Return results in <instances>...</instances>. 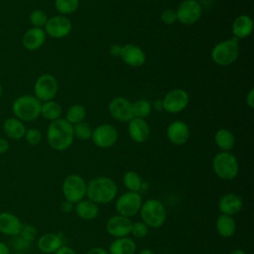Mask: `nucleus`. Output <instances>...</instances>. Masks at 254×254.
<instances>
[{
  "label": "nucleus",
  "instance_id": "obj_1",
  "mask_svg": "<svg viewBox=\"0 0 254 254\" xmlns=\"http://www.w3.org/2000/svg\"><path fill=\"white\" fill-rule=\"evenodd\" d=\"M73 138L72 125L65 119H57L48 126L47 141L50 147L56 151H64L69 148Z\"/></svg>",
  "mask_w": 254,
  "mask_h": 254
},
{
  "label": "nucleus",
  "instance_id": "obj_2",
  "mask_svg": "<svg viewBox=\"0 0 254 254\" xmlns=\"http://www.w3.org/2000/svg\"><path fill=\"white\" fill-rule=\"evenodd\" d=\"M118 188L116 183L108 177H97L86 185L87 199L96 204H107L116 198Z\"/></svg>",
  "mask_w": 254,
  "mask_h": 254
},
{
  "label": "nucleus",
  "instance_id": "obj_3",
  "mask_svg": "<svg viewBox=\"0 0 254 254\" xmlns=\"http://www.w3.org/2000/svg\"><path fill=\"white\" fill-rule=\"evenodd\" d=\"M142 221L149 228L161 227L167 219L166 206L158 199L151 198L144 201L139 211Z\"/></svg>",
  "mask_w": 254,
  "mask_h": 254
},
{
  "label": "nucleus",
  "instance_id": "obj_4",
  "mask_svg": "<svg viewBox=\"0 0 254 254\" xmlns=\"http://www.w3.org/2000/svg\"><path fill=\"white\" fill-rule=\"evenodd\" d=\"M42 102L35 95H21L15 99L12 110L16 118L23 122L33 121L41 114Z\"/></svg>",
  "mask_w": 254,
  "mask_h": 254
},
{
  "label": "nucleus",
  "instance_id": "obj_5",
  "mask_svg": "<svg viewBox=\"0 0 254 254\" xmlns=\"http://www.w3.org/2000/svg\"><path fill=\"white\" fill-rule=\"evenodd\" d=\"M212 170L223 181L234 180L239 173L238 161L231 152L221 151L213 157Z\"/></svg>",
  "mask_w": 254,
  "mask_h": 254
},
{
  "label": "nucleus",
  "instance_id": "obj_6",
  "mask_svg": "<svg viewBox=\"0 0 254 254\" xmlns=\"http://www.w3.org/2000/svg\"><path fill=\"white\" fill-rule=\"evenodd\" d=\"M239 56L238 40L234 37L217 43L211 51L212 61L221 66L233 64Z\"/></svg>",
  "mask_w": 254,
  "mask_h": 254
},
{
  "label": "nucleus",
  "instance_id": "obj_7",
  "mask_svg": "<svg viewBox=\"0 0 254 254\" xmlns=\"http://www.w3.org/2000/svg\"><path fill=\"white\" fill-rule=\"evenodd\" d=\"M86 183L79 175L72 174L67 176L63 183L62 190L64 198L76 203L82 200L86 195Z\"/></svg>",
  "mask_w": 254,
  "mask_h": 254
},
{
  "label": "nucleus",
  "instance_id": "obj_8",
  "mask_svg": "<svg viewBox=\"0 0 254 254\" xmlns=\"http://www.w3.org/2000/svg\"><path fill=\"white\" fill-rule=\"evenodd\" d=\"M142 203L143 200L139 192L126 191L117 197L115 209L118 214L130 218L139 213Z\"/></svg>",
  "mask_w": 254,
  "mask_h": 254
},
{
  "label": "nucleus",
  "instance_id": "obj_9",
  "mask_svg": "<svg viewBox=\"0 0 254 254\" xmlns=\"http://www.w3.org/2000/svg\"><path fill=\"white\" fill-rule=\"evenodd\" d=\"M58 88L59 84L56 77L50 73H44L40 75L35 82V97H37L41 102L53 100L57 95Z\"/></svg>",
  "mask_w": 254,
  "mask_h": 254
},
{
  "label": "nucleus",
  "instance_id": "obj_10",
  "mask_svg": "<svg viewBox=\"0 0 254 254\" xmlns=\"http://www.w3.org/2000/svg\"><path fill=\"white\" fill-rule=\"evenodd\" d=\"M202 13L200 4L193 0H184L176 10L177 21L184 25H192L196 23Z\"/></svg>",
  "mask_w": 254,
  "mask_h": 254
},
{
  "label": "nucleus",
  "instance_id": "obj_11",
  "mask_svg": "<svg viewBox=\"0 0 254 254\" xmlns=\"http://www.w3.org/2000/svg\"><path fill=\"white\" fill-rule=\"evenodd\" d=\"M189 94L182 88L170 90L162 99L163 109L169 113H179L189 104Z\"/></svg>",
  "mask_w": 254,
  "mask_h": 254
},
{
  "label": "nucleus",
  "instance_id": "obj_12",
  "mask_svg": "<svg viewBox=\"0 0 254 254\" xmlns=\"http://www.w3.org/2000/svg\"><path fill=\"white\" fill-rule=\"evenodd\" d=\"M90 139L96 147L107 149L116 143L118 132L111 124H101L92 130Z\"/></svg>",
  "mask_w": 254,
  "mask_h": 254
},
{
  "label": "nucleus",
  "instance_id": "obj_13",
  "mask_svg": "<svg viewBox=\"0 0 254 254\" xmlns=\"http://www.w3.org/2000/svg\"><path fill=\"white\" fill-rule=\"evenodd\" d=\"M44 28L46 35L54 39H62L71 32L72 24L67 17L57 15L48 19Z\"/></svg>",
  "mask_w": 254,
  "mask_h": 254
},
{
  "label": "nucleus",
  "instance_id": "obj_14",
  "mask_svg": "<svg viewBox=\"0 0 254 254\" xmlns=\"http://www.w3.org/2000/svg\"><path fill=\"white\" fill-rule=\"evenodd\" d=\"M108 111L114 119L121 122H129L134 118L132 102L122 96L114 97L109 102Z\"/></svg>",
  "mask_w": 254,
  "mask_h": 254
},
{
  "label": "nucleus",
  "instance_id": "obj_15",
  "mask_svg": "<svg viewBox=\"0 0 254 254\" xmlns=\"http://www.w3.org/2000/svg\"><path fill=\"white\" fill-rule=\"evenodd\" d=\"M133 221L126 216L116 214L108 218L106 221V231L109 235L115 238L126 237L131 233Z\"/></svg>",
  "mask_w": 254,
  "mask_h": 254
},
{
  "label": "nucleus",
  "instance_id": "obj_16",
  "mask_svg": "<svg viewBox=\"0 0 254 254\" xmlns=\"http://www.w3.org/2000/svg\"><path fill=\"white\" fill-rule=\"evenodd\" d=\"M167 137L169 141L174 145H184L190 138L189 126L180 120L173 121L167 128Z\"/></svg>",
  "mask_w": 254,
  "mask_h": 254
},
{
  "label": "nucleus",
  "instance_id": "obj_17",
  "mask_svg": "<svg viewBox=\"0 0 254 254\" xmlns=\"http://www.w3.org/2000/svg\"><path fill=\"white\" fill-rule=\"evenodd\" d=\"M120 57L126 64L133 67H139L143 65L146 61V55L144 51L140 47L133 44L122 46Z\"/></svg>",
  "mask_w": 254,
  "mask_h": 254
},
{
  "label": "nucleus",
  "instance_id": "obj_18",
  "mask_svg": "<svg viewBox=\"0 0 254 254\" xmlns=\"http://www.w3.org/2000/svg\"><path fill=\"white\" fill-rule=\"evenodd\" d=\"M242 198L234 192L225 193L221 195L218 200V209L221 214L232 216L238 213L242 209Z\"/></svg>",
  "mask_w": 254,
  "mask_h": 254
},
{
  "label": "nucleus",
  "instance_id": "obj_19",
  "mask_svg": "<svg viewBox=\"0 0 254 254\" xmlns=\"http://www.w3.org/2000/svg\"><path fill=\"white\" fill-rule=\"evenodd\" d=\"M128 133L134 142L144 143L150 136V127L145 119L134 117L128 123Z\"/></svg>",
  "mask_w": 254,
  "mask_h": 254
},
{
  "label": "nucleus",
  "instance_id": "obj_20",
  "mask_svg": "<svg viewBox=\"0 0 254 254\" xmlns=\"http://www.w3.org/2000/svg\"><path fill=\"white\" fill-rule=\"evenodd\" d=\"M23 223L13 213L8 211L0 212V233L7 236L19 235Z\"/></svg>",
  "mask_w": 254,
  "mask_h": 254
},
{
  "label": "nucleus",
  "instance_id": "obj_21",
  "mask_svg": "<svg viewBox=\"0 0 254 254\" xmlns=\"http://www.w3.org/2000/svg\"><path fill=\"white\" fill-rule=\"evenodd\" d=\"M46 41V33L42 28H30L23 36L22 43L26 50L36 51L40 49Z\"/></svg>",
  "mask_w": 254,
  "mask_h": 254
},
{
  "label": "nucleus",
  "instance_id": "obj_22",
  "mask_svg": "<svg viewBox=\"0 0 254 254\" xmlns=\"http://www.w3.org/2000/svg\"><path fill=\"white\" fill-rule=\"evenodd\" d=\"M37 246L44 254H54L63 246V237L57 233H45L38 238Z\"/></svg>",
  "mask_w": 254,
  "mask_h": 254
},
{
  "label": "nucleus",
  "instance_id": "obj_23",
  "mask_svg": "<svg viewBox=\"0 0 254 254\" xmlns=\"http://www.w3.org/2000/svg\"><path fill=\"white\" fill-rule=\"evenodd\" d=\"M253 30V20L248 15H240L236 17L232 23V34L237 40L250 36Z\"/></svg>",
  "mask_w": 254,
  "mask_h": 254
},
{
  "label": "nucleus",
  "instance_id": "obj_24",
  "mask_svg": "<svg viewBox=\"0 0 254 254\" xmlns=\"http://www.w3.org/2000/svg\"><path fill=\"white\" fill-rule=\"evenodd\" d=\"M137 249L136 242L126 237L121 238H115L108 247V253L109 254H135Z\"/></svg>",
  "mask_w": 254,
  "mask_h": 254
},
{
  "label": "nucleus",
  "instance_id": "obj_25",
  "mask_svg": "<svg viewBox=\"0 0 254 254\" xmlns=\"http://www.w3.org/2000/svg\"><path fill=\"white\" fill-rule=\"evenodd\" d=\"M3 130L7 137L13 140H19L25 136L26 126L23 121L16 117L7 118L3 123Z\"/></svg>",
  "mask_w": 254,
  "mask_h": 254
},
{
  "label": "nucleus",
  "instance_id": "obj_26",
  "mask_svg": "<svg viewBox=\"0 0 254 254\" xmlns=\"http://www.w3.org/2000/svg\"><path fill=\"white\" fill-rule=\"evenodd\" d=\"M74 211L76 215L83 220H92L99 214L98 205L89 199H82L76 202Z\"/></svg>",
  "mask_w": 254,
  "mask_h": 254
},
{
  "label": "nucleus",
  "instance_id": "obj_27",
  "mask_svg": "<svg viewBox=\"0 0 254 254\" xmlns=\"http://www.w3.org/2000/svg\"><path fill=\"white\" fill-rule=\"evenodd\" d=\"M215 229L219 236L229 238L236 231V222L232 216L220 213L215 220Z\"/></svg>",
  "mask_w": 254,
  "mask_h": 254
},
{
  "label": "nucleus",
  "instance_id": "obj_28",
  "mask_svg": "<svg viewBox=\"0 0 254 254\" xmlns=\"http://www.w3.org/2000/svg\"><path fill=\"white\" fill-rule=\"evenodd\" d=\"M214 142L222 152H230L234 147L235 137L230 130L221 128L216 131L214 135Z\"/></svg>",
  "mask_w": 254,
  "mask_h": 254
},
{
  "label": "nucleus",
  "instance_id": "obj_29",
  "mask_svg": "<svg viewBox=\"0 0 254 254\" xmlns=\"http://www.w3.org/2000/svg\"><path fill=\"white\" fill-rule=\"evenodd\" d=\"M63 113V108L61 104L55 100H49L42 103L41 114L45 119L50 121H55L61 118Z\"/></svg>",
  "mask_w": 254,
  "mask_h": 254
},
{
  "label": "nucleus",
  "instance_id": "obj_30",
  "mask_svg": "<svg viewBox=\"0 0 254 254\" xmlns=\"http://www.w3.org/2000/svg\"><path fill=\"white\" fill-rule=\"evenodd\" d=\"M123 185L128 190V191L139 192L141 185L143 183L141 177L134 171H128L123 176Z\"/></svg>",
  "mask_w": 254,
  "mask_h": 254
},
{
  "label": "nucleus",
  "instance_id": "obj_31",
  "mask_svg": "<svg viewBox=\"0 0 254 254\" xmlns=\"http://www.w3.org/2000/svg\"><path fill=\"white\" fill-rule=\"evenodd\" d=\"M86 116V110L81 104H73L69 106L65 114V120L71 125L82 122Z\"/></svg>",
  "mask_w": 254,
  "mask_h": 254
},
{
  "label": "nucleus",
  "instance_id": "obj_32",
  "mask_svg": "<svg viewBox=\"0 0 254 254\" xmlns=\"http://www.w3.org/2000/svg\"><path fill=\"white\" fill-rule=\"evenodd\" d=\"M79 6V0H55V8L61 15L74 13Z\"/></svg>",
  "mask_w": 254,
  "mask_h": 254
},
{
  "label": "nucleus",
  "instance_id": "obj_33",
  "mask_svg": "<svg viewBox=\"0 0 254 254\" xmlns=\"http://www.w3.org/2000/svg\"><path fill=\"white\" fill-rule=\"evenodd\" d=\"M132 108H133V114L134 117L136 118H146L152 110L151 103L146 100V99H139L132 103Z\"/></svg>",
  "mask_w": 254,
  "mask_h": 254
},
{
  "label": "nucleus",
  "instance_id": "obj_34",
  "mask_svg": "<svg viewBox=\"0 0 254 254\" xmlns=\"http://www.w3.org/2000/svg\"><path fill=\"white\" fill-rule=\"evenodd\" d=\"M72 129H73V136L79 140L85 141V140H88L91 138L92 129L84 121L72 125Z\"/></svg>",
  "mask_w": 254,
  "mask_h": 254
},
{
  "label": "nucleus",
  "instance_id": "obj_35",
  "mask_svg": "<svg viewBox=\"0 0 254 254\" xmlns=\"http://www.w3.org/2000/svg\"><path fill=\"white\" fill-rule=\"evenodd\" d=\"M29 19H30V23L33 25V27L42 28V27H45L49 18L43 10H34L31 12Z\"/></svg>",
  "mask_w": 254,
  "mask_h": 254
},
{
  "label": "nucleus",
  "instance_id": "obj_36",
  "mask_svg": "<svg viewBox=\"0 0 254 254\" xmlns=\"http://www.w3.org/2000/svg\"><path fill=\"white\" fill-rule=\"evenodd\" d=\"M148 233H149V227L142 220L133 222L130 234H132L135 238L143 239L148 235Z\"/></svg>",
  "mask_w": 254,
  "mask_h": 254
},
{
  "label": "nucleus",
  "instance_id": "obj_37",
  "mask_svg": "<svg viewBox=\"0 0 254 254\" xmlns=\"http://www.w3.org/2000/svg\"><path fill=\"white\" fill-rule=\"evenodd\" d=\"M19 235L29 242H33L38 236V230L35 226L30 224H23Z\"/></svg>",
  "mask_w": 254,
  "mask_h": 254
},
{
  "label": "nucleus",
  "instance_id": "obj_38",
  "mask_svg": "<svg viewBox=\"0 0 254 254\" xmlns=\"http://www.w3.org/2000/svg\"><path fill=\"white\" fill-rule=\"evenodd\" d=\"M24 138L30 145L36 146V145L40 144V142L42 141V133L39 129L30 128V129L26 130Z\"/></svg>",
  "mask_w": 254,
  "mask_h": 254
},
{
  "label": "nucleus",
  "instance_id": "obj_39",
  "mask_svg": "<svg viewBox=\"0 0 254 254\" xmlns=\"http://www.w3.org/2000/svg\"><path fill=\"white\" fill-rule=\"evenodd\" d=\"M30 245H31V242L25 240L20 235L13 236V239L11 240V246L15 250H17V252L23 253L24 251H26V250H28L30 248Z\"/></svg>",
  "mask_w": 254,
  "mask_h": 254
},
{
  "label": "nucleus",
  "instance_id": "obj_40",
  "mask_svg": "<svg viewBox=\"0 0 254 254\" xmlns=\"http://www.w3.org/2000/svg\"><path fill=\"white\" fill-rule=\"evenodd\" d=\"M161 20L164 24L167 25H171L174 24L177 21V14H176V10L168 8L165 9L162 14H161Z\"/></svg>",
  "mask_w": 254,
  "mask_h": 254
},
{
  "label": "nucleus",
  "instance_id": "obj_41",
  "mask_svg": "<svg viewBox=\"0 0 254 254\" xmlns=\"http://www.w3.org/2000/svg\"><path fill=\"white\" fill-rule=\"evenodd\" d=\"M74 203H72L71 201L69 200H66L64 199L62 203H61V210L64 212V213H69L71 212L73 209H74Z\"/></svg>",
  "mask_w": 254,
  "mask_h": 254
},
{
  "label": "nucleus",
  "instance_id": "obj_42",
  "mask_svg": "<svg viewBox=\"0 0 254 254\" xmlns=\"http://www.w3.org/2000/svg\"><path fill=\"white\" fill-rule=\"evenodd\" d=\"M121 50H122V46L118 45V44H114L110 47L109 49V53L111 56L113 57H120L121 55Z\"/></svg>",
  "mask_w": 254,
  "mask_h": 254
},
{
  "label": "nucleus",
  "instance_id": "obj_43",
  "mask_svg": "<svg viewBox=\"0 0 254 254\" xmlns=\"http://www.w3.org/2000/svg\"><path fill=\"white\" fill-rule=\"evenodd\" d=\"M246 104L251 109L254 107V89L253 88H251L246 94Z\"/></svg>",
  "mask_w": 254,
  "mask_h": 254
},
{
  "label": "nucleus",
  "instance_id": "obj_44",
  "mask_svg": "<svg viewBox=\"0 0 254 254\" xmlns=\"http://www.w3.org/2000/svg\"><path fill=\"white\" fill-rule=\"evenodd\" d=\"M54 254H76L73 249H71L68 246H62L60 247Z\"/></svg>",
  "mask_w": 254,
  "mask_h": 254
},
{
  "label": "nucleus",
  "instance_id": "obj_45",
  "mask_svg": "<svg viewBox=\"0 0 254 254\" xmlns=\"http://www.w3.org/2000/svg\"><path fill=\"white\" fill-rule=\"evenodd\" d=\"M86 254H109L108 251L102 247H92L90 248Z\"/></svg>",
  "mask_w": 254,
  "mask_h": 254
},
{
  "label": "nucleus",
  "instance_id": "obj_46",
  "mask_svg": "<svg viewBox=\"0 0 254 254\" xmlns=\"http://www.w3.org/2000/svg\"><path fill=\"white\" fill-rule=\"evenodd\" d=\"M9 149V143L6 139L0 137V155L1 154H4L8 151Z\"/></svg>",
  "mask_w": 254,
  "mask_h": 254
},
{
  "label": "nucleus",
  "instance_id": "obj_47",
  "mask_svg": "<svg viewBox=\"0 0 254 254\" xmlns=\"http://www.w3.org/2000/svg\"><path fill=\"white\" fill-rule=\"evenodd\" d=\"M0 254H11L10 246L3 241H0Z\"/></svg>",
  "mask_w": 254,
  "mask_h": 254
},
{
  "label": "nucleus",
  "instance_id": "obj_48",
  "mask_svg": "<svg viewBox=\"0 0 254 254\" xmlns=\"http://www.w3.org/2000/svg\"><path fill=\"white\" fill-rule=\"evenodd\" d=\"M156 110H162L163 109V104H162V99L161 100H155L154 101V105Z\"/></svg>",
  "mask_w": 254,
  "mask_h": 254
},
{
  "label": "nucleus",
  "instance_id": "obj_49",
  "mask_svg": "<svg viewBox=\"0 0 254 254\" xmlns=\"http://www.w3.org/2000/svg\"><path fill=\"white\" fill-rule=\"evenodd\" d=\"M138 254H154V252L149 248H144V249L140 250V252Z\"/></svg>",
  "mask_w": 254,
  "mask_h": 254
},
{
  "label": "nucleus",
  "instance_id": "obj_50",
  "mask_svg": "<svg viewBox=\"0 0 254 254\" xmlns=\"http://www.w3.org/2000/svg\"><path fill=\"white\" fill-rule=\"evenodd\" d=\"M148 188H149V185H148V183H146V182H143V183H142V185H141V189H140V191H146V190H148Z\"/></svg>",
  "mask_w": 254,
  "mask_h": 254
},
{
  "label": "nucleus",
  "instance_id": "obj_51",
  "mask_svg": "<svg viewBox=\"0 0 254 254\" xmlns=\"http://www.w3.org/2000/svg\"><path fill=\"white\" fill-rule=\"evenodd\" d=\"M229 254H246V252L242 249H234Z\"/></svg>",
  "mask_w": 254,
  "mask_h": 254
},
{
  "label": "nucleus",
  "instance_id": "obj_52",
  "mask_svg": "<svg viewBox=\"0 0 254 254\" xmlns=\"http://www.w3.org/2000/svg\"><path fill=\"white\" fill-rule=\"evenodd\" d=\"M2 86H1V84H0V97H1V95H2Z\"/></svg>",
  "mask_w": 254,
  "mask_h": 254
},
{
  "label": "nucleus",
  "instance_id": "obj_53",
  "mask_svg": "<svg viewBox=\"0 0 254 254\" xmlns=\"http://www.w3.org/2000/svg\"><path fill=\"white\" fill-rule=\"evenodd\" d=\"M13 254H24V253H21V252H15V253H13Z\"/></svg>",
  "mask_w": 254,
  "mask_h": 254
},
{
  "label": "nucleus",
  "instance_id": "obj_54",
  "mask_svg": "<svg viewBox=\"0 0 254 254\" xmlns=\"http://www.w3.org/2000/svg\"><path fill=\"white\" fill-rule=\"evenodd\" d=\"M161 254H170V253H161Z\"/></svg>",
  "mask_w": 254,
  "mask_h": 254
},
{
  "label": "nucleus",
  "instance_id": "obj_55",
  "mask_svg": "<svg viewBox=\"0 0 254 254\" xmlns=\"http://www.w3.org/2000/svg\"><path fill=\"white\" fill-rule=\"evenodd\" d=\"M193 1H197V2H198V1H199V0H193Z\"/></svg>",
  "mask_w": 254,
  "mask_h": 254
}]
</instances>
